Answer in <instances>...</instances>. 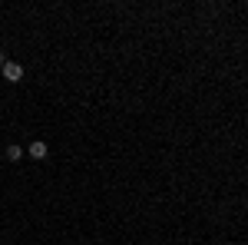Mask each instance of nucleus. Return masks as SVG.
<instances>
[{"label": "nucleus", "mask_w": 248, "mask_h": 245, "mask_svg": "<svg viewBox=\"0 0 248 245\" xmlns=\"http://www.w3.org/2000/svg\"><path fill=\"white\" fill-rule=\"evenodd\" d=\"M46 152H50V146H46L43 139H33V143L27 146V156H30V159H46Z\"/></svg>", "instance_id": "nucleus-2"}, {"label": "nucleus", "mask_w": 248, "mask_h": 245, "mask_svg": "<svg viewBox=\"0 0 248 245\" xmlns=\"http://www.w3.org/2000/svg\"><path fill=\"white\" fill-rule=\"evenodd\" d=\"M23 146H17V143H10V146H7V152H3V156H7V163H20V159H23Z\"/></svg>", "instance_id": "nucleus-3"}, {"label": "nucleus", "mask_w": 248, "mask_h": 245, "mask_svg": "<svg viewBox=\"0 0 248 245\" xmlns=\"http://www.w3.org/2000/svg\"><path fill=\"white\" fill-rule=\"evenodd\" d=\"M3 63H7V57H3V50H0V66H3Z\"/></svg>", "instance_id": "nucleus-4"}, {"label": "nucleus", "mask_w": 248, "mask_h": 245, "mask_svg": "<svg viewBox=\"0 0 248 245\" xmlns=\"http://www.w3.org/2000/svg\"><path fill=\"white\" fill-rule=\"evenodd\" d=\"M0 73H3V80H7V83H20V80H23V66H20V63H14V60H7V63L0 66Z\"/></svg>", "instance_id": "nucleus-1"}]
</instances>
